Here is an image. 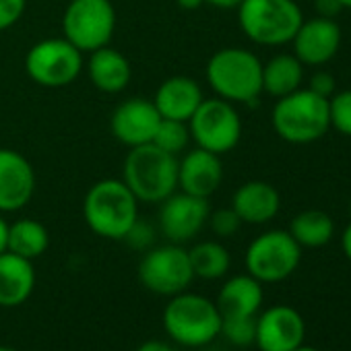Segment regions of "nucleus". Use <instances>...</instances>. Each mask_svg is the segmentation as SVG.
Returning <instances> with one entry per match:
<instances>
[{
    "label": "nucleus",
    "mask_w": 351,
    "mask_h": 351,
    "mask_svg": "<svg viewBox=\"0 0 351 351\" xmlns=\"http://www.w3.org/2000/svg\"><path fill=\"white\" fill-rule=\"evenodd\" d=\"M122 182L138 203H161L178 191V157L153 143L132 147L124 159Z\"/></svg>",
    "instance_id": "f257e3e1"
},
{
    "label": "nucleus",
    "mask_w": 351,
    "mask_h": 351,
    "mask_svg": "<svg viewBox=\"0 0 351 351\" xmlns=\"http://www.w3.org/2000/svg\"><path fill=\"white\" fill-rule=\"evenodd\" d=\"M83 217L95 236L106 240H124L138 221V201L122 180L106 178L87 191Z\"/></svg>",
    "instance_id": "f03ea898"
},
{
    "label": "nucleus",
    "mask_w": 351,
    "mask_h": 351,
    "mask_svg": "<svg viewBox=\"0 0 351 351\" xmlns=\"http://www.w3.org/2000/svg\"><path fill=\"white\" fill-rule=\"evenodd\" d=\"M205 75L217 97L232 104H256L263 93V62L246 48L217 50Z\"/></svg>",
    "instance_id": "7ed1b4c3"
},
{
    "label": "nucleus",
    "mask_w": 351,
    "mask_h": 351,
    "mask_svg": "<svg viewBox=\"0 0 351 351\" xmlns=\"http://www.w3.org/2000/svg\"><path fill=\"white\" fill-rule=\"evenodd\" d=\"M163 330L184 347H203L221 332V314L217 304L205 295L182 291L169 298L163 308Z\"/></svg>",
    "instance_id": "20e7f679"
},
{
    "label": "nucleus",
    "mask_w": 351,
    "mask_h": 351,
    "mask_svg": "<svg viewBox=\"0 0 351 351\" xmlns=\"http://www.w3.org/2000/svg\"><path fill=\"white\" fill-rule=\"evenodd\" d=\"M271 122L275 132L291 145L314 143L330 128L328 99L300 87L298 91L277 99Z\"/></svg>",
    "instance_id": "39448f33"
},
{
    "label": "nucleus",
    "mask_w": 351,
    "mask_h": 351,
    "mask_svg": "<svg viewBox=\"0 0 351 351\" xmlns=\"http://www.w3.org/2000/svg\"><path fill=\"white\" fill-rule=\"evenodd\" d=\"M304 21L295 0H242L238 23L244 36L258 46L291 44Z\"/></svg>",
    "instance_id": "423d86ee"
},
{
    "label": "nucleus",
    "mask_w": 351,
    "mask_h": 351,
    "mask_svg": "<svg viewBox=\"0 0 351 351\" xmlns=\"http://www.w3.org/2000/svg\"><path fill=\"white\" fill-rule=\"evenodd\" d=\"M116 9L110 0H71L62 15V38L83 54L110 46Z\"/></svg>",
    "instance_id": "0eeeda50"
},
{
    "label": "nucleus",
    "mask_w": 351,
    "mask_h": 351,
    "mask_svg": "<svg viewBox=\"0 0 351 351\" xmlns=\"http://www.w3.org/2000/svg\"><path fill=\"white\" fill-rule=\"evenodd\" d=\"M302 261V246L285 230H269L246 248V271L261 283H279L291 277Z\"/></svg>",
    "instance_id": "6e6552de"
},
{
    "label": "nucleus",
    "mask_w": 351,
    "mask_h": 351,
    "mask_svg": "<svg viewBox=\"0 0 351 351\" xmlns=\"http://www.w3.org/2000/svg\"><path fill=\"white\" fill-rule=\"evenodd\" d=\"M25 71L38 85L60 89L79 79L83 71V52L64 38L42 40L29 48Z\"/></svg>",
    "instance_id": "1a4fd4ad"
},
{
    "label": "nucleus",
    "mask_w": 351,
    "mask_h": 351,
    "mask_svg": "<svg viewBox=\"0 0 351 351\" xmlns=\"http://www.w3.org/2000/svg\"><path fill=\"white\" fill-rule=\"evenodd\" d=\"M191 138L197 147L215 155L230 153L242 138V120L232 101L221 97L203 99L189 120Z\"/></svg>",
    "instance_id": "9d476101"
},
{
    "label": "nucleus",
    "mask_w": 351,
    "mask_h": 351,
    "mask_svg": "<svg viewBox=\"0 0 351 351\" xmlns=\"http://www.w3.org/2000/svg\"><path fill=\"white\" fill-rule=\"evenodd\" d=\"M138 279L145 289L157 295L171 298L186 291L195 279L189 250L173 242L151 248L138 263Z\"/></svg>",
    "instance_id": "9b49d317"
},
{
    "label": "nucleus",
    "mask_w": 351,
    "mask_h": 351,
    "mask_svg": "<svg viewBox=\"0 0 351 351\" xmlns=\"http://www.w3.org/2000/svg\"><path fill=\"white\" fill-rule=\"evenodd\" d=\"M159 205V230L173 244H184L197 238L211 213L209 199L193 197L182 191L169 195Z\"/></svg>",
    "instance_id": "f8f14e48"
},
{
    "label": "nucleus",
    "mask_w": 351,
    "mask_h": 351,
    "mask_svg": "<svg viewBox=\"0 0 351 351\" xmlns=\"http://www.w3.org/2000/svg\"><path fill=\"white\" fill-rule=\"evenodd\" d=\"M304 339L306 322L295 308L277 304L258 312L254 345L261 351H293L304 345Z\"/></svg>",
    "instance_id": "ddd939ff"
},
{
    "label": "nucleus",
    "mask_w": 351,
    "mask_h": 351,
    "mask_svg": "<svg viewBox=\"0 0 351 351\" xmlns=\"http://www.w3.org/2000/svg\"><path fill=\"white\" fill-rule=\"evenodd\" d=\"M159 122L161 116L153 99L130 97L114 110L110 118V130L116 141L132 149L151 143Z\"/></svg>",
    "instance_id": "4468645a"
},
{
    "label": "nucleus",
    "mask_w": 351,
    "mask_h": 351,
    "mask_svg": "<svg viewBox=\"0 0 351 351\" xmlns=\"http://www.w3.org/2000/svg\"><path fill=\"white\" fill-rule=\"evenodd\" d=\"M36 195V171L13 149H0V213H15Z\"/></svg>",
    "instance_id": "2eb2a0df"
},
{
    "label": "nucleus",
    "mask_w": 351,
    "mask_h": 351,
    "mask_svg": "<svg viewBox=\"0 0 351 351\" xmlns=\"http://www.w3.org/2000/svg\"><path fill=\"white\" fill-rule=\"evenodd\" d=\"M293 56L306 66H322L335 58L341 48V27L335 19L314 17L302 21L293 40Z\"/></svg>",
    "instance_id": "dca6fc26"
},
{
    "label": "nucleus",
    "mask_w": 351,
    "mask_h": 351,
    "mask_svg": "<svg viewBox=\"0 0 351 351\" xmlns=\"http://www.w3.org/2000/svg\"><path fill=\"white\" fill-rule=\"evenodd\" d=\"M223 180L221 155L207 149H193L178 159V189L186 195L209 199L217 193Z\"/></svg>",
    "instance_id": "f3484780"
},
{
    "label": "nucleus",
    "mask_w": 351,
    "mask_h": 351,
    "mask_svg": "<svg viewBox=\"0 0 351 351\" xmlns=\"http://www.w3.org/2000/svg\"><path fill=\"white\" fill-rule=\"evenodd\" d=\"M203 99V89L193 77L176 75L157 87L153 104L161 118L189 122Z\"/></svg>",
    "instance_id": "a211bd4d"
},
{
    "label": "nucleus",
    "mask_w": 351,
    "mask_h": 351,
    "mask_svg": "<svg viewBox=\"0 0 351 351\" xmlns=\"http://www.w3.org/2000/svg\"><path fill=\"white\" fill-rule=\"evenodd\" d=\"M232 209L238 213L242 223L263 226L279 213L281 197L273 184L263 180H250L234 193Z\"/></svg>",
    "instance_id": "6ab92c4d"
},
{
    "label": "nucleus",
    "mask_w": 351,
    "mask_h": 351,
    "mask_svg": "<svg viewBox=\"0 0 351 351\" xmlns=\"http://www.w3.org/2000/svg\"><path fill=\"white\" fill-rule=\"evenodd\" d=\"M36 289L34 261L9 250L0 252V306L15 308L29 300Z\"/></svg>",
    "instance_id": "aec40b11"
},
{
    "label": "nucleus",
    "mask_w": 351,
    "mask_h": 351,
    "mask_svg": "<svg viewBox=\"0 0 351 351\" xmlns=\"http://www.w3.org/2000/svg\"><path fill=\"white\" fill-rule=\"evenodd\" d=\"M87 75L95 89L104 93H120L132 79V66L120 50L104 46L89 52Z\"/></svg>",
    "instance_id": "412c9836"
},
{
    "label": "nucleus",
    "mask_w": 351,
    "mask_h": 351,
    "mask_svg": "<svg viewBox=\"0 0 351 351\" xmlns=\"http://www.w3.org/2000/svg\"><path fill=\"white\" fill-rule=\"evenodd\" d=\"M263 283L252 275L230 277L217 295V310L223 316H258L263 308Z\"/></svg>",
    "instance_id": "4be33fe9"
},
{
    "label": "nucleus",
    "mask_w": 351,
    "mask_h": 351,
    "mask_svg": "<svg viewBox=\"0 0 351 351\" xmlns=\"http://www.w3.org/2000/svg\"><path fill=\"white\" fill-rule=\"evenodd\" d=\"M304 64L293 54H277L263 64V93L283 97L302 87Z\"/></svg>",
    "instance_id": "5701e85b"
},
{
    "label": "nucleus",
    "mask_w": 351,
    "mask_h": 351,
    "mask_svg": "<svg viewBox=\"0 0 351 351\" xmlns=\"http://www.w3.org/2000/svg\"><path fill=\"white\" fill-rule=\"evenodd\" d=\"M287 232L302 248H320L332 240L335 221L320 209H308L291 219Z\"/></svg>",
    "instance_id": "b1692460"
},
{
    "label": "nucleus",
    "mask_w": 351,
    "mask_h": 351,
    "mask_svg": "<svg viewBox=\"0 0 351 351\" xmlns=\"http://www.w3.org/2000/svg\"><path fill=\"white\" fill-rule=\"evenodd\" d=\"M50 246V234L44 223L36 219H17L9 223L7 250L27 261L40 258Z\"/></svg>",
    "instance_id": "393cba45"
},
{
    "label": "nucleus",
    "mask_w": 351,
    "mask_h": 351,
    "mask_svg": "<svg viewBox=\"0 0 351 351\" xmlns=\"http://www.w3.org/2000/svg\"><path fill=\"white\" fill-rule=\"evenodd\" d=\"M189 258H191L195 277H201L207 281L226 277L230 271V265H232V256H230L228 248L213 240L195 244L189 250Z\"/></svg>",
    "instance_id": "a878e982"
},
{
    "label": "nucleus",
    "mask_w": 351,
    "mask_h": 351,
    "mask_svg": "<svg viewBox=\"0 0 351 351\" xmlns=\"http://www.w3.org/2000/svg\"><path fill=\"white\" fill-rule=\"evenodd\" d=\"M155 147H159L161 151H167L171 155L178 157L191 143V130H189V122H180V120H169V118H161L155 136L151 141Z\"/></svg>",
    "instance_id": "bb28decb"
},
{
    "label": "nucleus",
    "mask_w": 351,
    "mask_h": 351,
    "mask_svg": "<svg viewBox=\"0 0 351 351\" xmlns=\"http://www.w3.org/2000/svg\"><path fill=\"white\" fill-rule=\"evenodd\" d=\"M219 335H223L236 347L254 345L256 316H223L221 318V332Z\"/></svg>",
    "instance_id": "cd10ccee"
},
{
    "label": "nucleus",
    "mask_w": 351,
    "mask_h": 351,
    "mask_svg": "<svg viewBox=\"0 0 351 351\" xmlns=\"http://www.w3.org/2000/svg\"><path fill=\"white\" fill-rule=\"evenodd\" d=\"M328 118L330 126L345 136H351V89L335 91L328 97Z\"/></svg>",
    "instance_id": "c85d7f7f"
},
{
    "label": "nucleus",
    "mask_w": 351,
    "mask_h": 351,
    "mask_svg": "<svg viewBox=\"0 0 351 351\" xmlns=\"http://www.w3.org/2000/svg\"><path fill=\"white\" fill-rule=\"evenodd\" d=\"M211 232L219 238H230L234 234H238L240 226H242V219L238 217V213L228 207V209H217L213 213H209V219H207Z\"/></svg>",
    "instance_id": "c756f323"
},
{
    "label": "nucleus",
    "mask_w": 351,
    "mask_h": 351,
    "mask_svg": "<svg viewBox=\"0 0 351 351\" xmlns=\"http://www.w3.org/2000/svg\"><path fill=\"white\" fill-rule=\"evenodd\" d=\"M27 0H0V32L17 25L25 13Z\"/></svg>",
    "instance_id": "7c9ffc66"
},
{
    "label": "nucleus",
    "mask_w": 351,
    "mask_h": 351,
    "mask_svg": "<svg viewBox=\"0 0 351 351\" xmlns=\"http://www.w3.org/2000/svg\"><path fill=\"white\" fill-rule=\"evenodd\" d=\"M335 85H337V83H335V77H332L328 71H316V73L310 77L308 89L328 99V97L335 93Z\"/></svg>",
    "instance_id": "2f4dec72"
},
{
    "label": "nucleus",
    "mask_w": 351,
    "mask_h": 351,
    "mask_svg": "<svg viewBox=\"0 0 351 351\" xmlns=\"http://www.w3.org/2000/svg\"><path fill=\"white\" fill-rule=\"evenodd\" d=\"M314 9H316V17L337 19V15L343 11V5L341 0H314Z\"/></svg>",
    "instance_id": "473e14b6"
},
{
    "label": "nucleus",
    "mask_w": 351,
    "mask_h": 351,
    "mask_svg": "<svg viewBox=\"0 0 351 351\" xmlns=\"http://www.w3.org/2000/svg\"><path fill=\"white\" fill-rule=\"evenodd\" d=\"M136 351H173V347L163 341H145L136 347Z\"/></svg>",
    "instance_id": "72a5a7b5"
},
{
    "label": "nucleus",
    "mask_w": 351,
    "mask_h": 351,
    "mask_svg": "<svg viewBox=\"0 0 351 351\" xmlns=\"http://www.w3.org/2000/svg\"><path fill=\"white\" fill-rule=\"evenodd\" d=\"M341 246H343V252H345V256H347V258H349V263H351V221L347 223V228H345V232H343Z\"/></svg>",
    "instance_id": "f704fd0d"
},
{
    "label": "nucleus",
    "mask_w": 351,
    "mask_h": 351,
    "mask_svg": "<svg viewBox=\"0 0 351 351\" xmlns=\"http://www.w3.org/2000/svg\"><path fill=\"white\" fill-rule=\"evenodd\" d=\"M242 0H205V5H211L215 9H238Z\"/></svg>",
    "instance_id": "c9c22d12"
},
{
    "label": "nucleus",
    "mask_w": 351,
    "mask_h": 351,
    "mask_svg": "<svg viewBox=\"0 0 351 351\" xmlns=\"http://www.w3.org/2000/svg\"><path fill=\"white\" fill-rule=\"evenodd\" d=\"M7 236H9V223L5 221L3 213H0V252L7 250Z\"/></svg>",
    "instance_id": "e433bc0d"
},
{
    "label": "nucleus",
    "mask_w": 351,
    "mask_h": 351,
    "mask_svg": "<svg viewBox=\"0 0 351 351\" xmlns=\"http://www.w3.org/2000/svg\"><path fill=\"white\" fill-rule=\"evenodd\" d=\"M176 5L184 11H197L205 5V0H176Z\"/></svg>",
    "instance_id": "4c0bfd02"
},
{
    "label": "nucleus",
    "mask_w": 351,
    "mask_h": 351,
    "mask_svg": "<svg viewBox=\"0 0 351 351\" xmlns=\"http://www.w3.org/2000/svg\"><path fill=\"white\" fill-rule=\"evenodd\" d=\"M293 351H318L316 347H308V345H300V347H295Z\"/></svg>",
    "instance_id": "58836bf2"
},
{
    "label": "nucleus",
    "mask_w": 351,
    "mask_h": 351,
    "mask_svg": "<svg viewBox=\"0 0 351 351\" xmlns=\"http://www.w3.org/2000/svg\"><path fill=\"white\" fill-rule=\"evenodd\" d=\"M343 9H351V0H341Z\"/></svg>",
    "instance_id": "ea45409f"
},
{
    "label": "nucleus",
    "mask_w": 351,
    "mask_h": 351,
    "mask_svg": "<svg viewBox=\"0 0 351 351\" xmlns=\"http://www.w3.org/2000/svg\"><path fill=\"white\" fill-rule=\"evenodd\" d=\"M0 351H19V349H13V347H7V345H0Z\"/></svg>",
    "instance_id": "a19ab883"
},
{
    "label": "nucleus",
    "mask_w": 351,
    "mask_h": 351,
    "mask_svg": "<svg viewBox=\"0 0 351 351\" xmlns=\"http://www.w3.org/2000/svg\"><path fill=\"white\" fill-rule=\"evenodd\" d=\"M349 213H351V201H349Z\"/></svg>",
    "instance_id": "79ce46f5"
}]
</instances>
